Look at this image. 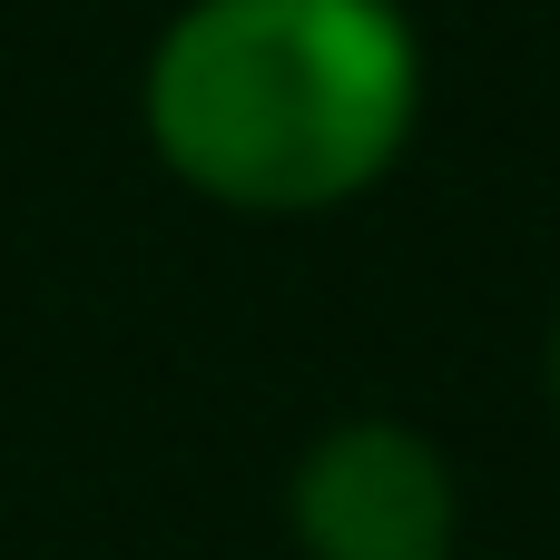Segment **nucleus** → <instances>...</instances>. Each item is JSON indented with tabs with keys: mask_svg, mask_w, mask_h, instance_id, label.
Masks as SVG:
<instances>
[{
	"mask_svg": "<svg viewBox=\"0 0 560 560\" xmlns=\"http://www.w3.org/2000/svg\"><path fill=\"white\" fill-rule=\"evenodd\" d=\"M138 108L177 187L236 217H325L404 158L423 39L394 0H187Z\"/></svg>",
	"mask_w": 560,
	"mask_h": 560,
	"instance_id": "f257e3e1",
	"label": "nucleus"
},
{
	"mask_svg": "<svg viewBox=\"0 0 560 560\" xmlns=\"http://www.w3.org/2000/svg\"><path fill=\"white\" fill-rule=\"evenodd\" d=\"M285 522L305 560H453L463 492H453V463L413 423L354 413L325 443H305L285 482Z\"/></svg>",
	"mask_w": 560,
	"mask_h": 560,
	"instance_id": "f03ea898",
	"label": "nucleus"
},
{
	"mask_svg": "<svg viewBox=\"0 0 560 560\" xmlns=\"http://www.w3.org/2000/svg\"><path fill=\"white\" fill-rule=\"evenodd\" d=\"M551 404H560V325H551Z\"/></svg>",
	"mask_w": 560,
	"mask_h": 560,
	"instance_id": "7ed1b4c3",
	"label": "nucleus"
}]
</instances>
